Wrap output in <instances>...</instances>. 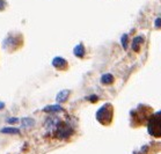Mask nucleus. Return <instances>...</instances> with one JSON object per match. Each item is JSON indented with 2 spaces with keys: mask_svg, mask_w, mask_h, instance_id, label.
<instances>
[{
  "mask_svg": "<svg viewBox=\"0 0 161 154\" xmlns=\"http://www.w3.org/2000/svg\"><path fill=\"white\" fill-rule=\"evenodd\" d=\"M113 79L114 78L111 74H104L101 78V81H102L103 84H110V82H113Z\"/></svg>",
  "mask_w": 161,
  "mask_h": 154,
  "instance_id": "obj_5",
  "label": "nucleus"
},
{
  "mask_svg": "<svg viewBox=\"0 0 161 154\" xmlns=\"http://www.w3.org/2000/svg\"><path fill=\"white\" fill-rule=\"evenodd\" d=\"M1 133H9V135H20V131L14 128H5L1 130Z\"/></svg>",
  "mask_w": 161,
  "mask_h": 154,
  "instance_id": "obj_3",
  "label": "nucleus"
},
{
  "mask_svg": "<svg viewBox=\"0 0 161 154\" xmlns=\"http://www.w3.org/2000/svg\"><path fill=\"white\" fill-rule=\"evenodd\" d=\"M4 107V103H0V108H3Z\"/></svg>",
  "mask_w": 161,
  "mask_h": 154,
  "instance_id": "obj_11",
  "label": "nucleus"
},
{
  "mask_svg": "<svg viewBox=\"0 0 161 154\" xmlns=\"http://www.w3.org/2000/svg\"><path fill=\"white\" fill-rule=\"evenodd\" d=\"M67 94H69V92H62V93H59L58 96H57V100H58V101H65L66 97H67Z\"/></svg>",
  "mask_w": 161,
  "mask_h": 154,
  "instance_id": "obj_8",
  "label": "nucleus"
},
{
  "mask_svg": "<svg viewBox=\"0 0 161 154\" xmlns=\"http://www.w3.org/2000/svg\"><path fill=\"white\" fill-rule=\"evenodd\" d=\"M18 121H19L18 118H9V119H7L8 123H16Z\"/></svg>",
  "mask_w": 161,
  "mask_h": 154,
  "instance_id": "obj_10",
  "label": "nucleus"
},
{
  "mask_svg": "<svg viewBox=\"0 0 161 154\" xmlns=\"http://www.w3.org/2000/svg\"><path fill=\"white\" fill-rule=\"evenodd\" d=\"M97 121L103 125H109L113 121V106L110 103H106L101 107L96 114Z\"/></svg>",
  "mask_w": 161,
  "mask_h": 154,
  "instance_id": "obj_2",
  "label": "nucleus"
},
{
  "mask_svg": "<svg viewBox=\"0 0 161 154\" xmlns=\"http://www.w3.org/2000/svg\"><path fill=\"white\" fill-rule=\"evenodd\" d=\"M44 110H45V111H60V110H62V107H59V106L47 107Z\"/></svg>",
  "mask_w": 161,
  "mask_h": 154,
  "instance_id": "obj_7",
  "label": "nucleus"
},
{
  "mask_svg": "<svg viewBox=\"0 0 161 154\" xmlns=\"http://www.w3.org/2000/svg\"><path fill=\"white\" fill-rule=\"evenodd\" d=\"M84 52H85V50L82 45H78L77 48L74 49V53H75L78 57H82V56H84Z\"/></svg>",
  "mask_w": 161,
  "mask_h": 154,
  "instance_id": "obj_6",
  "label": "nucleus"
},
{
  "mask_svg": "<svg viewBox=\"0 0 161 154\" xmlns=\"http://www.w3.org/2000/svg\"><path fill=\"white\" fill-rule=\"evenodd\" d=\"M147 131L154 138H161V111L150 116L147 121Z\"/></svg>",
  "mask_w": 161,
  "mask_h": 154,
  "instance_id": "obj_1",
  "label": "nucleus"
},
{
  "mask_svg": "<svg viewBox=\"0 0 161 154\" xmlns=\"http://www.w3.org/2000/svg\"><path fill=\"white\" fill-rule=\"evenodd\" d=\"M53 66H56V67H60V66H63V67H65L66 66V62L64 60V59L62 58H56L53 59Z\"/></svg>",
  "mask_w": 161,
  "mask_h": 154,
  "instance_id": "obj_4",
  "label": "nucleus"
},
{
  "mask_svg": "<svg viewBox=\"0 0 161 154\" xmlns=\"http://www.w3.org/2000/svg\"><path fill=\"white\" fill-rule=\"evenodd\" d=\"M33 124H34L33 121H29V119H28V121H27V119L23 121V125H33Z\"/></svg>",
  "mask_w": 161,
  "mask_h": 154,
  "instance_id": "obj_9",
  "label": "nucleus"
}]
</instances>
